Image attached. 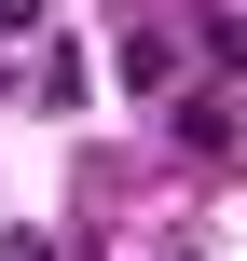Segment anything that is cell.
Here are the masks:
<instances>
[{
  "label": "cell",
  "mask_w": 247,
  "mask_h": 261,
  "mask_svg": "<svg viewBox=\"0 0 247 261\" xmlns=\"http://www.w3.org/2000/svg\"><path fill=\"white\" fill-rule=\"evenodd\" d=\"M165 138H179V151H206V165H220V151H234V96H220V83H206V96H179V124H165Z\"/></svg>",
  "instance_id": "1"
},
{
  "label": "cell",
  "mask_w": 247,
  "mask_h": 261,
  "mask_svg": "<svg viewBox=\"0 0 247 261\" xmlns=\"http://www.w3.org/2000/svg\"><path fill=\"white\" fill-rule=\"evenodd\" d=\"M124 83H179V28H124Z\"/></svg>",
  "instance_id": "2"
}]
</instances>
